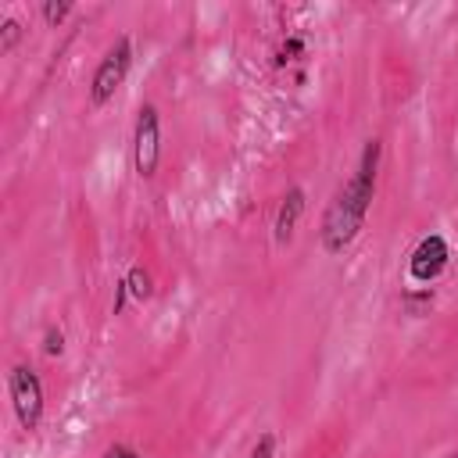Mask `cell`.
I'll return each mask as SVG.
<instances>
[{
    "mask_svg": "<svg viewBox=\"0 0 458 458\" xmlns=\"http://www.w3.org/2000/svg\"><path fill=\"white\" fill-rule=\"evenodd\" d=\"M379 157H383V140L372 136L365 140L361 154H358V165H354V175L333 193L326 215H322V250L340 258L361 233L365 225V215L372 208V197H376V175H379Z\"/></svg>",
    "mask_w": 458,
    "mask_h": 458,
    "instance_id": "cell-1",
    "label": "cell"
},
{
    "mask_svg": "<svg viewBox=\"0 0 458 458\" xmlns=\"http://www.w3.org/2000/svg\"><path fill=\"white\" fill-rule=\"evenodd\" d=\"M129 68H132V39H129V36H118V39L107 47V54L100 57V64L93 68V79H89V104H93V107H104L107 100H114V93H118V86L125 82Z\"/></svg>",
    "mask_w": 458,
    "mask_h": 458,
    "instance_id": "cell-2",
    "label": "cell"
},
{
    "mask_svg": "<svg viewBox=\"0 0 458 458\" xmlns=\"http://www.w3.org/2000/svg\"><path fill=\"white\" fill-rule=\"evenodd\" d=\"M161 161V114L154 104H140L132 129V168L140 179H150Z\"/></svg>",
    "mask_w": 458,
    "mask_h": 458,
    "instance_id": "cell-3",
    "label": "cell"
},
{
    "mask_svg": "<svg viewBox=\"0 0 458 458\" xmlns=\"http://www.w3.org/2000/svg\"><path fill=\"white\" fill-rule=\"evenodd\" d=\"M7 390H11V404L14 415L21 422V429H36L43 419V379L32 365H14L7 372Z\"/></svg>",
    "mask_w": 458,
    "mask_h": 458,
    "instance_id": "cell-4",
    "label": "cell"
},
{
    "mask_svg": "<svg viewBox=\"0 0 458 458\" xmlns=\"http://www.w3.org/2000/svg\"><path fill=\"white\" fill-rule=\"evenodd\" d=\"M447 265H451V247H447V240H444L440 233H426V236L415 243L411 258H408V276H411V283L433 286Z\"/></svg>",
    "mask_w": 458,
    "mask_h": 458,
    "instance_id": "cell-5",
    "label": "cell"
},
{
    "mask_svg": "<svg viewBox=\"0 0 458 458\" xmlns=\"http://www.w3.org/2000/svg\"><path fill=\"white\" fill-rule=\"evenodd\" d=\"M304 204H308V197H304L301 186H290V190L283 193V200H279V208H276V222H272V236H276L279 247H286V243L293 240V229H297V222H301V215H304Z\"/></svg>",
    "mask_w": 458,
    "mask_h": 458,
    "instance_id": "cell-6",
    "label": "cell"
},
{
    "mask_svg": "<svg viewBox=\"0 0 458 458\" xmlns=\"http://www.w3.org/2000/svg\"><path fill=\"white\" fill-rule=\"evenodd\" d=\"M433 301H437V290L433 286H419V290H404L401 293V304H404L408 315H426L433 308Z\"/></svg>",
    "mask_w": 458,
    "mask_h": 458,
    "instance_id": "cell-7",
    "label": "cell"
},
{
    "mask_svg": "<svg viewBox=\"0 0 458 458\" xmlns=\"http://www.w3.org/2000/svg\"><path fill=\"white\" fill-rule=\"evenodd\" d=\"M122 279H125V286H129V293H132L136 301H147V297L154 293V279H150V272H147L143 265H132Z\"/></svg>",
    "mask_w": 458,
    "mask_h": 458,
    "instance_id": "cell-8",
    "label": "cell"
},
{
    "mask_svg": "<svg viewBox=\"0 0 458 458\" xmlns=\"http://www.w3.org/2000/svg\"><path fill=\"white\" fill-rule=\"evenodd\" d=\"M304 50H308L304 36H286V39L279 43V50H276V68H283V64H290V61H301Z\"/></svg>",
    "mask_w": 458,
    "mask_h": 458,
    "instance_id": "cell-9",
    "label": "cell"
},
{
    "mask_svg": "<svg viewBox=\"0 0 458 458\" xmlns=\"http://www.w3.org/2000/svg\"><path fill=\"white\" fill-rule=\"evenodd\" d=\"M21 21L18 18H4L0 21V54H11L14 47H18V39H21Z\"/></svg>",
    "mask_w": 458,
    "mask_h": 458,
    "instance_id": "cell-10",
    "label": "cell"
},
{
    "mask_svg": "<svg viewBox=\"0 0 458 458\" xmlns=\"http://www.w3.org/2000/svg\"><path fill=\"white\" fill-rule=\"evenodd\" d=\"M39 14H43L47 25H61V21L72 14V4H68V0H47V4L39 7Z\"/></svg>",
    "mask_w": 458,
    "mask_h": 458,
    "instance_id": "cell-11",
    "label": "cell"
},
{
    "mask_svg": "<svg viewBox=\"0 0 458 458\" xmlns=\"http://www.w3.org/2000/svg\"><path fill=\"white\" fill-rule=\"evenodd\" d=\"M247 458H276V433L272 429H265L258 440H254V447H250V454Z\"/></svg>",
    "mask_w": 458,
    "mask_h": 458,
    "instance_id": "cell-12",
    "label": "cell"
},
{
    "mask_svg": "<svg viewBox=\"0 0 458 458\" xmlns=\"http://www.w3.org/2000/svg\"><path fill=\"white\" fill-rule=\"evenodd\" d=\"M61 351H64V333H61L57 326H50V329L43 333V354H47V358H57Z\"/></svg>",
    "mask_w": 458,
    "mask_h": 458,
    "instance_id": "cell-13",
    "label": "cell"
},
{
    "mask_svg": "<svg viewBox=\"0 0 458 458\" xmlns=\"http://www.w3.org/2000/svg\"><path fill=\"white\" fill-rule=\"evenodd\" d=\"M129 286H125V279H118V286H114V301H111V315H122L125 311V304H129Z\"/></svg>",
    "mask_w": 458,
    "mask_h": 458,
    "instance_id": "cell-14",
    "label": "cell"
},
{
    "mask_svg": "<svg viewBox=\"0 0 458 458\" xmlns=\"http://www.w3.org/2000/svg\"><path fill=\"white\" fill-rule=\"evenodd\" d=\"M104 458H143L136 447H129V444H111L107 451H104Z\"/></svg>",
    "mask_w": 458,
    "mask_h": 458,
    "instance_id": "cell-15",
    "label": "cell"
},
{
    "mask_svg": "<svg viewBox=\"0 0 458 458\" xmlns=\"http://www.w3.org/2000/svg\"><path fill=\"white\" fill-rule=\"evenodd\" d=\"M447 458H458V451H454V454H447Z\"/></svg>",
    "mask_w": 458,
    "mask_h": 458,
    "instance_id": "cell-16",
    "label": "cell"
}]
</instances>
